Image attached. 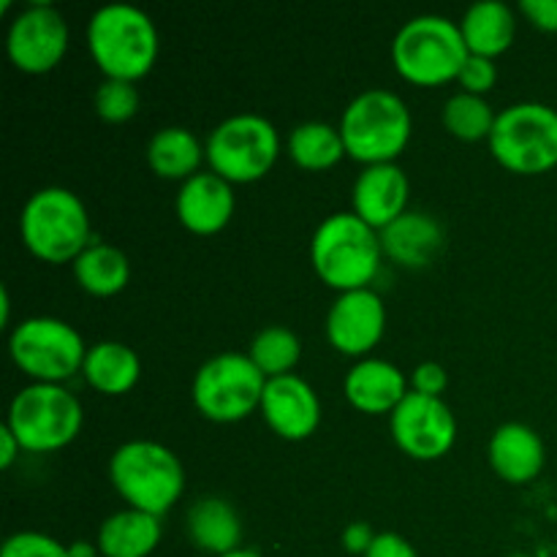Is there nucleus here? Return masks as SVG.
Here are the masks:
<instances>
[{
    "label": "nucleus",
    "mask_w": 557,
    "mask_h": 557,
    "mask_svg": "<svg viewBox=\"0 0 557 557\" xmlns=\"http://www.w3.org/2000/svg\"><path fill=\"white\" fill-rule=\"evenodd\" d=\"M9 354L16 368L36 379V384H60L79 373L87 346L69 321L33 315L11 330Z\"/></svg>",
    "instance_id": "obj_9"
},
{
    "label": "nucleus",
    "mask_w": 557,
    "mask_h": 557,
    "mask_svg": "<svg viewBox=\"0 0 557 557\" xmlns=\"http://www.w3.org/2000/svg\"><path fill=\"white\" fill-rule=\"evenodd\" d=\"M207 161L226 183H256L277 161L281 136L261 114L226 117L207 139Z\"/></svg>",
    "instance_id": "obj_11"
},
{
    "label": "nucleus",
    "mask_w": 557,
    "mask_h": 557,
    "mask_svg": "<svg viewBox=\"0 0 557 557\" xmlns=\"http://www.w3.org/2000/svg\"><path fill=\"white\" fill-rule=\"evenodd\" d=\"M288 156L294 163L310 172L330 169L346 156L341 128H332L330 123H302L288 136Z\"/></svg>",
    "instance_id": "obj_27"
},
{
    "label": "nucleus",
    "mask_w": 557,
    "mask_h": 557,
    "mask_svg": "<svg viewBox=\"0 0 557 557\" xmlns=\"http://www.w3.org/2000/svg\"><path fill=\"white\" fill-rule=\"evenodd\" d=\"M74 277L92 297H114L131 281V261L114 245H90L74 261Z\"/></svg>",
    "instance_id": "obj_26"
},
{
    "label": "nucleus",
    "mask_w": 557,
    "mask_h": 557,
    "mask_svg": "<svg viewBox=\"0 0 557 557\" xmlns=\"http://www.w3.org/2000/svg\"><path fill=\"white\" fill-rule=\"evenodd\" d=\"M188 536L205 553L223 557L237 553L243 542V522L232 504L221 498H201L188 511Z\"/></svg>",
    "instance_id": "obj_23"
},
{
    "label": "nucleus",
    "mask_w": 557,
    "mask_h": 557,
    "mask_svg": "<svg viewBox=\"0 0 557 557\" xmlns=\"http://www.w3.org/2000/svg\"><path fill=\"white\" fill-rule=\"evenodd\" d=\"M408 395V381L386 359H362L346 375V397L364 413H392Z\"/></svg>",
    "instance_id": "obj_19"
},
{
    "label": "nucleus",
    "mask_w": 557,
    "mask_h": 557,
    "mask_svg": "<svg viewBox=\"0 0 557 557\" xmlns=\"http://www.w3.org/2000/svg\"><path fill=\"white\" fill-rule=\"evenodd\" d=\"M468 47L457 22L449 16H413L400 27L392 44V63L403 79L433 87L460 76Z\"/></svg>",
    "instance_id": "obj_6"
},
{
    "label": "nucleus",
    "mask_w": 557,
    "mask_h": 557,
    "mask_svg": "<svg viewBox=\"0 0 557 557\" xmlns=\"http://www.w3.org/2000/svg\"><path fill=\"white\" fill-rule=\"evenodd\" d=\"M547 451L536 430L528 424H500L490 438V466L504 482L528 484L542 473Z\"/></svg>",
    "instance_id": "obj_18"
},
{
    "label": "nucleus",
    "mask_w": 557,
    "mask_h": 557,
    "mask_svg": "<svg viewBox=\"0 0 557 557\" xmlns=\"http://www.w3.org/2000/svg\"><path fill=\"white\" fill-rule=\"evenodd\" d=\"M96 112L107 123H125L139 112V92L134 82L103 79L96 90Z\"/></svg>",
    "instance_id": "obj_30"
},
{
    "label": "nucleus",
    "mask_w": 557,
    "mask_h": 557,
    "mask_svg": "<svg viewBox=\"0 0 557 557\" xmlns=\"http://www.w3.org/2000/svg\"><path fill=\"white\" fill-rule=\"evenodd\" d=\"M9 9H11V3H9V0H3V3H0V14H5Z\"/></svg>",
    "instance_id": "obj_41"
},
{
    "label": "nucleus",
    "mask_w": 557,
    "mask_h": 557,
    "mask_svg": "<svg viewBox=\"0 0 557 557\" xmlns=\"http://www.w3.org/2000/svg\"><path fill=\"white\" fill-rule=\"evenodd\" d=\"M408 190L411 185L397 163L364 166L354 183V215L362 218L375 232H384L403 212H408Z\"/></svg>",
    "instance_id": "obj_16"
},
{
    "label": "nucleus",
    "mask_w": 557,
    "mask_h": 557,
    "mask_svg": "<svg viewBox=\"0 0 557 557\" xmlns=\"http://www.w3.org/2000/svg\"><path fill=\"white\" fill-rule=\"evenodd\" d=\"M161 517L125 509L103 520L96 544L103 557H147L161 544Z\"/></svg>",
    "instance_id": "obj_22"
},
{
    "label": "nucleus",
    "mask_w": 557,
    "mask_h": 557,
    "mask_svg": "<svg viewBox=\"0 0 557 557\" xmlns=\"http://www.w3.org/2000/svg\"><path fill=\"white\" fill-rule=\"evenodd\" d=\"M109 479L131 509L161 517L185 490L180 457L156 441H128L109 460Z\"/></svg>",
    "instance_id": "obj_4"
},
{
    "label": "nucleus",
    "mask_w": 557,
    "mask_h": 557,
    "mask_svg": "<svg viewBox=\"0 0 557 557\" xmlns=\"http://www.w3.org/2000/svg\"><path fill=\"white\" fill-rule=\"evenodd\" d=\"M495 161L517 174H542L557 166V109L525 101L506 107L490 134Z\"/></svg>",
    "instance_id": "obj_8"
},
{
    "label": "nucleus",
    "mask_w": 557,
    "mask_h": 557,
    "mask_svg": "<svg viewBox=\"0 0 557 557\" xmlns=\"http://www.w3.org/2000/svg\"><path fill=\"white\" fill-rule=\"evenodd\" d=\"M520 9L539 30L557 33V0H522Z\"/></svg>",
    "instance_id": "obj_35"
},
{
    "label": "nucleus",
    "mask_w": 557,
    "mask_h": 557,
    "mask_svg": "<svg viewBox=\"0 0 557 557\" xmlns=\"http://www.w3.org/2000/svg\"><path fill=\"white\" fill-rule=\"evenodd\" d=\"M201 158H207V150L196 139L194 131L183 128V125L161 128L147 145V163L163 180H183L185 183L196 174Z\"/></svg>",
    "instance_id": "obj_25"
},
{
    "label": "nucleus",
    "mask_w": 557,
    "mask_h": 557,
    "mask_svg": "<svg viewBox=\"0 0 557 557\" xmlns=\"http://www.w3.org/2000/svg\"><path fill=\"white\" fill-rule=\"evenodd\" d=\"M250 359L267 379L288 375L302 357V343L288 326H267L250 343Z\"/></svg>",
    "instance_id": "obj_28"
},
{
    "label": "nucleus",
    "mask_w": 557,
    "mask_h": 557,
    "mask_svg": "<svg viewBox=\"0 0 557 557\" xmlns=\"http://www.w3.org/2000/svg\"><path fill=\"white\" fill-rule=\"evenodd\" d=\"M22 451H58L82 430V406L65 386L30 384L14 395L5 419Z\"/></svg>",
    "instance_id": "obj_7"
},
{
    "label": "nucleus",
    "mask_w": 557,
    "mask_h": 557,
    "mask_svg": "<svg viewBox=\"0 0 557 557\" xmlns=\"http://www.w3.org/2000/svg\"><path fill=\"white\" fill-rule=\"evenodd\" d=\"M82 373L92 389L103 392V395H125L139 381L141 362L134 348L125 343L101 341L87 348Z\"/></svg>",
    "instance_id": "obj_24"
},
{
    "label": "nucleus",
    "mask_w": 557,
    "mask_h": 557,
    "mask_svg": "<svg viewBox=\"0 0 557 557\" xmlns=\"http://www.w3.org/2000/svg\"><path fill=\"white\" fill-rule=\"evenodd\" d=\"M177 218L188 232L215 234L232 221L234 190L232 183L215 172H196L177 190Z\"/></svg>",
    "instance_id": "obj_17"
},
{
    "label": "nucleus",
    "mask_w": 557,
    "mask_h": 557,
    "mask_svg": "<svg viewBox=\"0 0 557 557\" xmlns=\"http://www.w3.org/2000/svg\"><path fill=\"white\" fill-rule=\"evenodd\" d=\"M11 321V294L9 286H0V324L9 326Z\"/></svg>",
    "instance_id": "obj_39"
},
{
    "label": "nucleus",
    "mask_w": 557,
    "mask_h": 557,
    "mask_svg": "<svg viewBox=\"0 0 557 557\" xmlns=\"http://www.w3.org/2000/svg\"><path fill=\"white\" fill-rule=\"evenodd\" d=\"M392 438L413 460H438L455 446L457 419L441 397L408 392L392 411Z\"/></svg>",
    "instance_id": "obj_12"
},
{
    "label": "nucleus",
    "mask_w": 557,
    "mask_h": 557,
    "mask_svg": "<svg viewBox=\"0 0 557 557\" xmlns=\"http://www.w3.org/2000/svg\"><path fill=\"white\" fill-rule=\"evenodd\" d=\"M495 117L498 114L484 101V96H471V92H457L444 107L446 131L462 141L490 139Z\"/></svg>",
    "instance_id": "obj_29"
},
{
    "label": "nucleus",
    "mask_w": 557,
    "mask_h": 557,
    "mask_svg": "<svg viewBox=\"0 0 557 557\" xmlns=\"http://www.w3.org/2000/svg\"><path fill=\"white\" fill-rule=\"evenodd\" d=\"M87 47L107 79L136 82L152 71L161 44L150 14L131 3H109L87 22Z\"/></svg>",
    "instance_id": "obj_1"
},
{
    "label": "nucleus",
    "mask_w": 557,
    "mask_h": 557,
    "mask_svg": "<svg viewBox=\"0 0 557 557\" xmlns=\"http://www.w3.org/2000/svg\"><path fill=\"white\" fill-rule=\"evenodd\" d=\"M373 539L375 533L370 531L368 522H351V525L343 531V547L354 555H364L370 549V544H373Z\"/></svg>",
    "instance_id": "obj_36"
},
{
    "label": "nucleus",
    "mask_w": 557,
    "mask_h": 557,
    "mask_svg": "<svg viewBox=\"0 0 557 557\" xmlns=\"http://www.w3.org/2000/svg\"><path fill=\"white\" fill-rule=\"evenodd\" d=\"M413 120L397 92L373 87L354 98L341 117L346 152L364 166L395 163L411 139Z\"/></svg>",
    "instance_id": "obj_5"
},
{
    "label": "nucleus",
    "mask_w": 557,
    "mask_h": 557,
    "mask_svg": "<svg viewBox=\"0 0 557 557\" xmlns=\"http://www.w3.org/2000/svg\"><path fill=\"white\" fill-rule=\"evenodd\" d=\"M386 326V308L370 288L346 292L326 313V337L346 357H362L381 341Z\"/></svg>",
    "instance_id": "obj_14"
},
{
    "label": "nucleus",
    "mask_w": 557,
    "mask_h": 557,
    "mask_svg": "<svg viewBox=\"0 0 557 557\" xmlns=\"http://www.w3.org/2000/svg\"><path fill=\"white\" fill-rule=\"evenodd\" d=\"M65 49H69V25L54 5H27L9 25L5 52L11 63L25 74L52 71L63 60Z\"/></svg>",
    "instance_id": "obj_13"
},
{
    "label": "nucleus",
    "mask_w": 557,
    "mask_h": 557,
    "mask_svg": "<svg viewBox=\"0 0 557 557\" xmlns=\"http://www.w3.org/2000/svg\"><path fill=\"white\" fill-rule=\"evenodd\" d=\"M20 451H22V444L16 441V435L11 433L9 424H3V428H0V468L14 466Z\"/></svg>",
    "instance_id": "obj_37"
},
{
    "label": "nucleus",
    "mask_w": 557,
    "mask_h": 557,
    "mask_svg": "<svg viewBox=\"0 0 557 557\" xmlns=\"http://www.w3.org/2000/svg\"><path fill=\"white\" fill-rule=\"evenodd\" d=\"M413 392L428 397H441V392L446 389L449 379H446V370L438 362H422L413 370Z\"/></svg>",
    "instance_id": "obj_33"
},
{
    "label": "nucleus",
    "mask_w": 557,
    "mask_h": 557,
    "mask_svg": "<svg viewBox=\"0 0 557 557\" xmlns=\"http://www.w3.org/2000/svg\"><path fill=\"white\" fill-rule=\"evenodd\" d=\"M0 557H71L69 547L58 539L38 531H20L9 536L0 549Z\"/></svg>",
    "instance_id": "obj_31"
},
{
    "label": "nucleus",
    "mask_w": 557,
    "mask_h": 557,
    "mask_svg": "<svg viewBox=\"0 0 557 557\" xmlns=\"http://www.w3.org/2000/svg\"><path fill=\"white\" fill-rule=\"evenodd\" d=\"M457 82L462 85V92H471V96H484L487 90H493L495 82H498V69L490 58H479V54H468L466 65H462Z\"/></svg>",
    "instance_id": "obj_32"
},
{
    "label": "nucleus",
    "mask_w": 557,
    "mask_h": 557,
    "mask_svg": "<svg viewBox=\"0 0 557 557\" xmlns=\"http://www.w3.org/2000/svg\"><path fill=\"white\" fill-rule=\"evenodd\" d=\"M267 375L248 354H218L207 359L194 379V403L201 417L232 424L261 408Z\"/></svg>",
    "instance_id": "obj_10"
},
{
    "label": "nucleus",
    "mask_w": 557,
    "mask_h": 557,
    "mask_svg": "<svg viewBox=\"0 0 557 557\" xmlns=\"http://www.w3.org/2000/svg\"><path fill=\"white\" fill-rule=\"evenodd\" d=\"M223 557H264V555H259V553H256V549H237V553L223 555Z\"/></svg>",
    "instance_id": "obj_40"
},
{
    "label": "nucleus",
    "mask_w": 557,
    "mask_h": 557,
    "mask_svg": "<svg viewBox=\"0 0 557 557\" xmlns=\"http://www.w3.org/2000/svg\"><path fill=\"white\" fill-rule=\"evenodd\" d=\"M381 234V248L400 267H428L444 245V228L428 212H403Z\"/></svg>",
    "instance_id": "obj_20"
},
{
    "label": "nucleus",
    "mask_w": 557,
    "mask_h": 557,
    "mask_svg": "<svg viewBox=\"0 0 557 557\" xmlns=\"http://www.w3.org/2000/svg\"><path fill=\"white\" fill-rule=\"evenodd\" d=\"M22 243L47 264L76 261L90 248V215L74 190L41 188L27 199L20 218Z\"/></svg>",
    "instance_id": "obj_3"
},
{
    "label": "nucleus",
    "mask_w": 557,
    "mask_h": 557,
    "mask_svg": "<svg viewBox=\"0 0 557 557\" xmlns=\"http://www.w3.org/2000/svg\"><path fill=\"white\" fill-rule=\"evenodd\" d=\"M364 557H419L413 544L403 539L400 533H375L373 544Z\"/></svg>",
    "instance_id": "obj_34"
},
{
    "label": "nucleus",
    "mask_w": 557,
    "mask_h": 557,
    "mask_svg": "<svg viewBox=\"0 0 557 557\" xmlns=\"http://www.w3.org/2000/svg\"><path fill=\"white\" fill-rule=\"evenodd\" d=\"M381 234L354 212H335L313 234L310 259L326 286L341 294L368 288L379 275Z\"/></svg>",
    "instance_id": "obj_2"
},
{
    "label": "nucleus",
    "mask_w": 557,
    "mask_h": 557,
    "mask_svg": "<svg viewBox=\"0 0 557 557\" xmlns=\"http://www.w3.org/2000/svg\"><path fill=\"white\" fill-rule=\"evenodd\" d=\"M460 33L468 54L493 60L504 54L515 41L517 20L509 5L500 3V0H479L462 16Z\"/></svg>",
    "instance_id": "obj_21"
},
{
    "label": "nucleus",
    "mask_w": 557,
    "mask_h": 557,
    "mask_svg": "<svg viewBox=\"0 0 557 557\" xmlns=\"http://www.w3.org/2000/svg\"><path fill=\"white\" fill-rule=\"evenodd\" d=\"M261 413L281 438L305 441L319 428L321 403L308 381L288 373L277 375V379H267Z\"/></svg>",
    "instance_id": "obj_15"
},
{
    "label": "nucleus",
    "mask_w": 557,
    "mask_h": 557,
    "mask_svg": "<svg viewBox=\"0 0 557 557\" xmlns=\"http://www.w3.org/2000/svg\"><path fill=\"white\" fill-rule=\"evenodd\" d=\"M69 555L71 557H98V544H90V542H74L69 547Z\"/></svg>",
    "instance_id": "obj_38"
}]
</instances>
